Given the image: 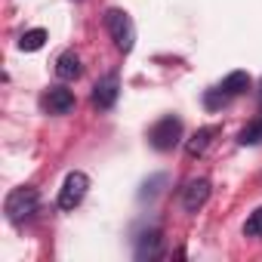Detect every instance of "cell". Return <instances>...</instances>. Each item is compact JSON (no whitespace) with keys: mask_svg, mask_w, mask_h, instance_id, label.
I'll return each instance as SVG.
<instances>
[{"mask_svg":"<svg viewBox=\"0 0 262 262\" xmlns=\"http://www.w3.org/2000/svg\"><path fill=\"white\" fill-rule=\"evenodd\" d=\"M37 207H40V191H37L34 185H19V188H13V191L7 194V204H4L7 219H10L13 225L28 222V219L37 213Z\"/></svg>","mask_w":262,"mask_h":262,"instance_id":"6da1fadb","label":"cell"},{"mask_svg":"<svg viewBox=\"0 0 262 262\" xmlns=\"http://www.w3.org/2000/svg\"><path fill=\"white\" fill-rule=\"evenodd\" d=\"M105 28H108V34H111V40H114V47H117L120 53H129V50H133V43H136V28H133V19H129L126 10L111 7V10L105 13Z\"/></svg>","mask_w":262,"mask_h":262,"instance_id":"7a4b0ae2","label":"cell"},{"mask_svg":"<svg viewBox=\"0 0 262 262\" xmlns=\"http://www.w3.org/2000/svg\"><path fill=\"white\" fill-rule=\"evenodd\" d=\"M148 142H151V148H158V151H173V148L182 142V120L173 117V114L161 117V120L148 129Z\"/></svg>","mask_w":262,"mask_h":262,"instance_id":"3957f363","label":"cell"},{"mask_svg":"<svg viewBox=\"0 0 262 262\" xmlns=\"http://www.w3.org/2000/svg\"><path fill=\"white\" fill-rule=\"evenodd\" d=\"M244 90H250V74L247 71H231L216 90H210L207 93V108H219V105H225L228 99H234V96H241Z\"/></svg>","mask_w":262,"mask_h":262,"instance_id":"277c9868","label":"cell"},{"mask_svg":"<svg viewBox=\"0 0 262 262\" xmlns=\"http://www.w3.org/2000/svg\"><path fill=\"white\" fill-rule=\"evenodd\" d=\"M86 191H90V176L80 173V170L68 173L65 182H62V188H59V210L71 213L74 207H80V201L86 198Z\"/></svg>","mask_w":262,"mask_h":262,"instance_id":"5b68a950","label":"cell"},{"mask_svg":"<svg viewBox=\"0 0 262 262\" xmlns=\"http://www.w3.org/2000/svg\"><path fill=\"white\" fill-rule=\"evenodd\" d=\"M117 96H120V77H117V71H108V74L93 86V105H96L99 111H108V108H114Z\"/></svg>","mask_w":262,"mask_h":262,"instance_id":"8992f818","label":"cell"},{"mask_svg":"<svg viewBox=\"0 0 262 262\" xmlns=\"http://www.w3.org/2000/svg\"><path fill=\"white\" fill-rule=\"evenodd\" d=\"M164 256V231L161 228H148L139 234L136 241V259L139 262H155Z\"/></svg>","mask_w":262,"mask_h":262,"instance_id":"52a82bcc","label":"cell"},{"mask_svg":"<svg viewBox=\"0 0 262 262\" xmlns=\"http://www.w3.org/2000/svg\"><path fill=\"white\" fill-rule=\"evenodd\" d=\"M210 191H213V185H210V179H191L188 185H185V191H182V207H185V213H198V210H204V204L210 201Z\"/></svg>","mask_w":262,"mask_h":262,"instance_id":"ba28073f","label":"cell"},{"mask_svg":"<svg viewBox=\"0 0 262 262\" xmlns=\"http://www.w3.org/2000/svg\"><path fill=\"white\" fill-rule=\"evenodd\" d=\"M43 105L50 114H68L74 108V93L68 86H50L47 96H43Z\"/></svg>","mask_w":262,"mask_h":262,"instance_id":"9c48e42d","label":"cell"},{"mask_svg":"<svg viewBox=\"0 0 262 262\" xmlns=\"http://www.w3.org/2000/svg\"><path fill=\"white\" fill-rule=\"evenodd\" d=\"M216 133H219V126H201L198 133L185 142V155H188V158H201V155L210 148V142H213Z\"/></svg>","mask_w":262,"mask_h":262,"instance_id":"30bf717a","label":"cell"},{"mask_svg":"<svg viewBox=\"0 0 262 262\" xmlns=\"http://www.w3.org/2000/svg\"><path fill=\"white\" fill-rule=\"evenodd\" d=\"M56 77L59 80H77L80 77V59L74 50H65L59 59H56Z\"/></svg>","mask_w":262,"mask_h":262,"instance_id":"8fae6325","label":"cell"},{"mask_svg":"<svg viewBox=\"0 0 262 262\" xmlns=\"http://www.w3.org/2000/svg\"><path fill=\"white\" fill-rule=\"evenodd\" d=\"M43 43H47V31H43V28H31V31H25V34H22L19 50H22V53H37Z\"/></svg>","mask_w":262,"mask_h":262,"instance_id":"7c38bea8","label":"cell"},{"mask_svg":"<svg viewBox=\"0 0 262 262\" xmlns=\"http://www.w3.org/2000/svg\"><path fill=\"white\" fill-rule=\"evenodd\" d=\"M237 142H241V145H259V142H262V117H256L253 123H247V126L241 129Z\"/></svg>","mask_w":262,"mask_h":262,"instance_id":"4fadbf2b","label":"cell"},{"mask_svg":"<svg viewBox=\"0 0 262 262\" xmlns=\"http://www.w3.org/2000/svg\"><path fill=\"white\" fill-rule=\"evenodd\" d=\"M244 234L262 241V207H256V210L247 216V222H244Z\"/></svg>","mask_w":262,"mask_h":262,"instance_id":"5bb4252c","label":"cell"},{"mask_svg":"<svg viewBox=\"0 0 262 262\" xmlns=\"http://www.w3.org/2000/svg\"><path fill=\"white\" fill-rule=\"evenodd\" d=\"M164 182H167V176H164V173L151 176V179H148V182L142 185V194H139V198H142V201H145V198H155V194L161 191V185H164Z\"/></svg>","mask_w":262,"mask_h":262,"instance_id":"9a60e30c","label":"cell"}]
</instances>
